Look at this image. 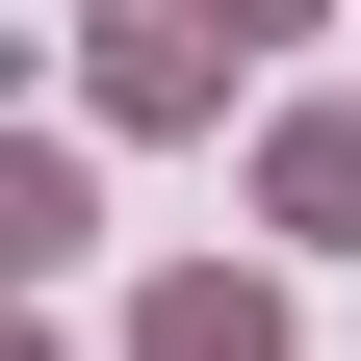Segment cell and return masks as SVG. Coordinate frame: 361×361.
I'll return each instance as SVG.
<instances>
[{
  "mask_svg": "<svg viewBox=\"0 0 361 361\" xmlns=\"http://www.w3.org/2000/svg\"><path fill=\"white\" fill-rule=\"evenodd\" d=\"M26 258H78V155H0V284Z\"/></svg>",
  "mask_w": 361,
  "mask_h": 361,
  "instance_id": "obj_1",
  "label": "cell"
},
{
  "mask_svg": "<svg viewBox=\"0 0 361 361\" xmlns=\"http://www.w3.org/2000/svg\"><path fill=\"white\" fill-rule=\"evenodd\" d=\"M0 361H26V336H0Z\"/></svg>",
  "mask_w": 361,
  "mask_h": 361,
  "instance_id": "obj_3",
  "label": "cell"
},
{
  "mask_svg": "<svg viewBox=\"0 0 361 361\" xmlns=\"http://www.w3.org/2000/svg\"><path fill=\"white\" fill-rule=\"evenodd\" d=\"M155 361H284V336H258V284H180V310H155Z\"/></svg>",
  "mask_w": 361,
  "mask_h": 361,
  "instance_id": "obj_2",
  "label": "cell"
}]
</instances>
